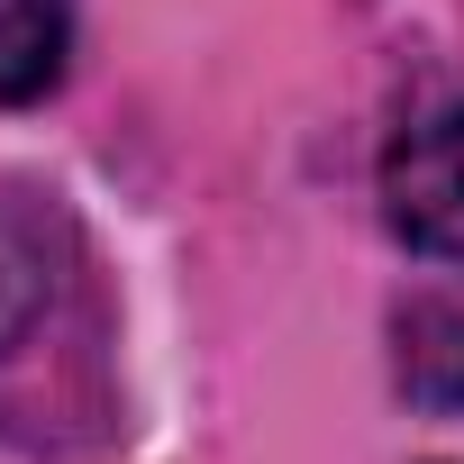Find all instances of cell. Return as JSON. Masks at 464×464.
<instances>
[{"mask_svg":"<svg viewBox=\"0 0 464 464\" xmlns=\"http://www.w3.org/2000/svg\"><path fill=\"white\" fill-rule=\"evenodd\" d=\"M382 209L410 246L464 265V101L401 128V146L382 155Z\"/></svg>","mask_w":464,"mask_h":464,"instance_id":"1","label":"cell"},{"mask_svg":"<svg viewBox=\"0 0 464 464\" xmlns=\"http://www.w3.org/2000/svg\"><path fill=\"white\" fill-rule=\"evenodd\" d=\"M37 301H46V292H37V265H28L19 246H0V355L37 328Z\"/></svg>","mask_w":464,"mask_h":464,"instance_id":"4","label":"cell"},{"mask_svg":"<svg viewBox=\"0 0 464 464\" xmlns=\"http://www.w3.org/2000/svg\"><path fill=\"white\" fill-rule=\"evenodd\" d=\"M401 382L437 410H464V310L455 301H410L401 310Z\"/></svg>","mask_w":464,"mask_h":464,"instance_id":"2","label":"cell"},{"mask_svg":"<svg viewBox=\"0 0 464 464\" xmlns=\"http://www.w3.org/2000/svg\"><path fill=\"white\" fill-rule=\"evenodd\" d=\"M64 73V0H0V101H37Z\"/></svg>","mask_w":464,"mask_h":464,"instance_id":"3","label":"cell"}]
</instances>
